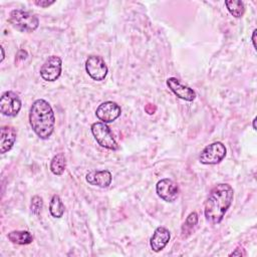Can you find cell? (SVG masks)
Instances as JSON below:
<instances>
[{"label": "cell", "instance_id": "obj_25", "mask_svg": "<svg viewBox=\"0 0 257 257\" xmlns=\"http://www.w3.org/2000/svg\"><path fill=\"white\" fill-rule=\"evenodd\" d=\"M253 130H257V127H256V117H254L253 118Z\"/></svg>", "mask_w": 257, "mask_h": 257}, {"label": "cell", "instance_id": "obj_21", "mask_svg": "<svg viewBox=\"0 0 257 257\" xmlns=\"http://www.w3.org/2000/svg\"><path fill=\"white\" fill-rule=\"evenodd\" d=\"M34 3L37 6H40L42 8H46V7L54 4L55 1L54 0H50V1L49 0H36V1H34Z\"/></svg>", "mask_w": 257, "mask_h": 257}, {"label": "cell", "instance_id": "obj_23", "mask_svg": "<svg viewBox=\"0 0 257 257\" xmlns=\"http://www.w3.org/2000/svg\"><path fill=\"white\" fill-rule=\"evenodd\" d=\"M156 109H157V107H156L155 105H153L152 103H148V104L145 106V110H146L149 114H153V113H155Z\"/></svg>", "mask_w": 257, "mask_h": 257}, {"label": "cell", "instance_id": "obj_4", "mask_svg": "<svg viewBox=\"0 0 257 257\" xmlns=\"http://www.w3.org/2000/svg\"><path fill=\"white\" fill-rule=\"evenodd\" d=\"M91 133L99 146L102 148L116 151L118 145L114 140L112 133L104 122H94L91 124Z\"/></svg>", "mask_w": 257, "mask_h": 257}, {"label": "cell", "instance_id": "obj_5", "mask_svg": "<svg viewBox=\"0 0 257 257\" xmlns=\"http://www.w3.org/2000/svg\"><path fill=\"white\" fill-rule=\"evenodd\" d=\"M226 154V147L221 142H214L203 149L199 161L204 165H216L223 161Z\"/></svg>", "mask_w": 257, "mask_h": 257}, {"label": "cell", "instance_id": "obj_13", "mask_svg": "<svg viewBox=\"0 0 257 257\" xmlns=\"http://www.w3.org/2000/svg\"><path fill=\"white\" fill-rule=\"evenodd\" d=\"M111 173L107 170L90 171L85 176V180L88 184L99 188H107L111 183Z\"/></svg>", "mask_w": 257, "mask_h": 257}, {"label": "cell", "instance_id": "obj_14", "mask_svg": "<svg viewBox=\"0 0 257 257\" xmlns=\"http://www.w3.org/2000/svg\"><path fill=\"white\" fill-rule=\"evenodd\" d=\"M16 141V132L12 126L4 125L1 127L0 135V153L5 154L10 151Z\"/></svg>", "mask_w": 257, "mask_h": 257}, {"label": "cell", "instance_id": "obj_20", "mask_svg": "<svg viewBox=\"0 0 257 257\" xmlns=\"http://www.w3.org/2000/svg\"><path fill=\"white\" fill-rule=\"evenodd\" d=\"M43 208V200L40 196H33L31 199V204H30V209L31 212L34 215H39L41 213V210Z\"/></svg>", "mask_w": 257, "mask_h": 257}, {"label": "cell", "instance_id": "obj_16", "mask_svg": "<svg viewBox=\"0 0 257 257\" xmlns=\"http://www.w3.org/2000/svg\"><path fill=\"white\" fill-rule=\"evenodd\" d=\"M66 168V161L62 154L55 155L50 162V171L56 176H60L64 173Z\"/></svg>", "mask_w": 257, "mask_h": 257}, {"label": "cell", "instance_id": "obj_19", "mask_svg": "<svg viewBox=\"0 0 257 257\" xmlns=\"http://www.w3.org/2000/svg\"><path fill=\"white\" fill-rule=\"evenodd\" d=\"M198 223V215L196 212H192L188 215L186 221L184 222L183 226H182V237L186 238L188 237L192 231L194 230V228L196 227Z\"/></svg>", "mask_w": 257, "mask_h": 257}, {"label": "cell", "instance_id": "obj_8", "mask_svg": "<svg viewBox=\"0 0 257 257\" xmlns=\"http://www.w3.org/2000/svg\"><path fill=\"white\" fill-rule=\"evenodd\" d=\"M21 109V100L13 91H5L0 98V111L6 116H16Z\"/></svg>", "mask_w": 257, "mask_h": 257}, {"label": "cell", "instance_id": "obj_11", "mask_svg": "<svg viewBox=\"0 0 257 257\" xmlns=\"http://www.w3.org/2000/svg\"><path fill=\"white\" fill-rule=\"evenodd\" d=\"M167 85L169 86L171 91L179 98L187 101H193L196 98V92L189 86L183 84L176 77H169L167 79Z\"/></svg>", "mask_w": 257, "mask_h": 257}, {"label": "cell", "instance_id": "obj_6", "mask_svg": "<svg viewBox=\"0 0 257 257\" xmlns=\"http://www.w3.org/2000/svg\"><path fill=\"white\" fill-rule=\"evenodd\" d=\"M62 60L59 56H49L40 68V75L45 81H55L61 74Z\"/></svg>", "mask_w": 257, "mask_h": 257}, {"label": "cell", "instance_id": "obj_7", "mask_svg": "<svg viewBox=\"0 0 257 257\" xmlns=\"http://www.w3.org/2000/svg\"><path fill=\"white\" fill-rule=\"evenodd\" d=\"M85 70L88 75L96 81H101L107 74V66L104 60L98 55H90L85 61Z\"/></svg>", "mask_w": 257, "mask_h": 257}, {"label": "cell", "instance_id": "obj_9", "mask_svg": "<svg viewBox=\"0 0 257 257\" xmlns=\"http://www.w3.org/2000/svg\"><path fill=\"white\" fill-rule=\"evenodd\" d=\"M120 106L113 101H104L100 103L95 110L96 117L104 123L112 122L120 115Z\"/></svg>", "mask_w": 257, "mask_h": 257}, {"label": "cell", "instance_id": "obj_24", "mask_svg": "<svg viewBox=\"0 0 257 257\" xmlns=\"http://www.w3.org/2000/svg\"><path fill=\"white\" fill-rule=\"evenodd\" d=\"M256 32H257V30L254 29L253 34H252V42H253V46L255 49H256Z\"/></svg>", "mask_w": 257, "mask_h": 257}, {"label": "cell", "instance_id": "obj_3", "mask_svg": "<svg viewBox=\"0 0 257 257\" xmlns=\"http://www.w3.org/2000/svg\"><path fill=\"white\" fill-rule=\"evenodd\" d=\"M8 21L16 30L21 32H33L39 25L37 16L23 9L12 10L9 14Z\"/></svg>", "mask_w": 257, "mask_h": 257}, {"label": "cell", "instance_id": "obj_22", "mask_svg": "<svg viewBox=\"0 0 257 257\" xmlns=\"http://www.w3.org/2000/svg\"><path fill=\"white\" fill-rule=\"evenodd\" d=\"M246 255V252L244 251V249L243 248H237L235 251H233L229 256H239V257H241V256H245Z\"/></svg>", "mask_w": 257, "mask_h": 257}, {"label": "cell", "instance_id": "obj_26", "mask_svg": "<svg viewBox=\"0 0 257 257\" xmlns=\"http://www.w3.org/2000/svg\"><path fill=\"white\" fill-rule=\"evenodd\" d=\"M1 51H2V58H1V61H3V59H4V57H5V54H4V49H3V47H1Z\"/></svg>", "mask_w": 257, "mask_h": 257}, {"label": "cell", "instance_id": "obj_10", "mask_svg": "<svg viewBox=\"0 0 257 257\" xmlns=\"http://www.w3.org/2000/svg\"><path fill=\"white\" fill-rule=\"evenodd\" d=\"M158 196L166 202H174L179 196V187L171 179H162L156 185Z\"/></svg>", "mask_w": 257, "mask_h": 257}, {"label": "cell", "instance_id": "obj_15", "mask_svg": "<svg viewBox=\"0 0 257 257\" xmlns=\"http://www.w3.org/2000/svg\"><path fill=\"white\" fill-rule=\"evenodd\" d=\"M7 238L12 243L18 244V245H27L33 241V236L28 231H19V230L12 231L8 233Z\"/></svg>", "mask_w": 257, "mask_h": 257}, {"label": "cell", "instance_id": "obj_18", "mask_svg": "<svg viewBox=\"0 0 257 257\" xmlns=\"http://www.w3.org/2000/svg\"><path fill=\"white\" fill-rule=\"evenodd\" d=\"M225 5L228 11L236 18H241L245 13V5L240 0H227Z\"/></svg>", "mask_w": 257, "mask_h": 257}, {"label": "cell", "instance_id": "obj_12", "mask_svg": "<svg viewBox=\"0 0 257 257\" xmlns=\"http://www.w3.org/2000/svg\"><path fill=\"white\" fill-rule=\"evenodd\" d=\"M170 238H171L170 231L166 227H163V226L158 227L153 233V236L151 237V240H150L151 248L155 252L162 251L169 243Z\"/></svg>", "mask_w": 257, "mask_h": 257}, {"label": "cell", "instance_id": "obj_1", "mask_svg": "<svg viewBox=\"0 0 257 257\" xmlns=\"http://www.w3.org/2000/svg\"><path fill=\"white\" fill-rule=\"evenodd\" d=\"M233 197V188L228 184L222 183L212 188L205 202L204 214L206 220L211 224H219L231 206Z\"/></svg>", "mask_w": 257, "mask_h": 257}, {"label": "cell", "instance_id": "obj_2", "mask_svg": "<svg viewBox=\"0 0 257 257\" xmlns=\"http://www.w3.org/2000/svg\"><path fill=\"white\" fill-rule=\"evenodd\" d=\"M29 123L42 140H47L54 131L55 116L51 105L44 99H36L29 111Z\"/></svg>", "mask_w": 257, "mask_h": 257}, {"label": "cell", "instance_id": "obj_17", "mask_svg": "<svg viewBox=\"0 0 257 257\" xmlns=\"http://www.w3.org/2000/svg\"><path fill=\"white\" fill-rule=\"evenodd\" d=\"M65 208L58 195H53L49 203V212L54 218H61L64 214Z\"/></svg>", "mask_w": 257, "mask_h": 257}]
</instances>
